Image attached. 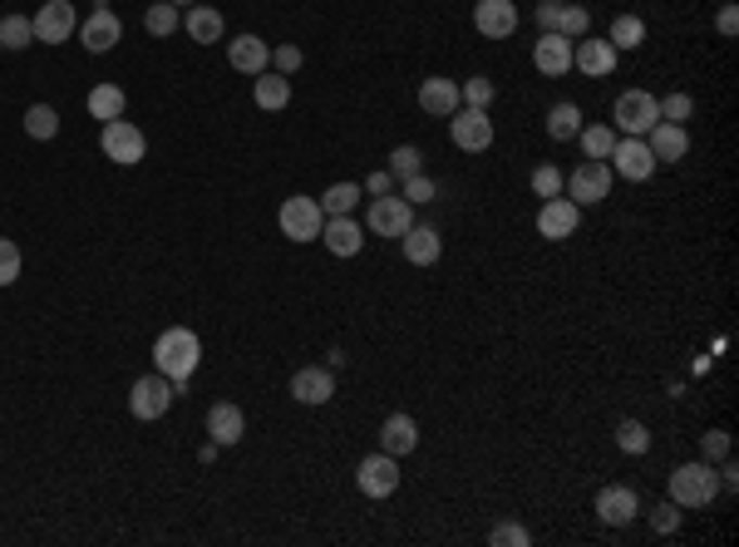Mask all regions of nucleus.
Wrapping results in <instances>:
<instances>
[{
    "label": "nucleus",
    "mask_w": 739,
    "mask_h": 547,
    "mask_svg": "<svg viewBox=\"0 0 739 547\" xmlns=\"http://www.w3.org/2000/svg\"><path fill=\"white\" fill-rule=\"evenodd\" d=\"M198 360H203L198 331H188V326L158 331V341H153V370L173 380V395H188V380L198 376Z\"/></svg>",
    "instance_id": "1"
},
{
    "label": "nucleus",
    "mask_w": 739,
    "mask_h": 547,
    "mask_svg": "<svg viewBox=\"0 0 739 547\" xmlns=\"http://www.w3.org/2000/svg\"><path fill=\"white\" fill-rule=\"evenodd\" d=\"M719 494V469L710 459H690L671 473V504L675 508H710Z\"/></svg>",
    "instance_id": "2"
},
{
    "label": "nucleus",
    "mask_w": 739,
    "mask_h": 547,
    "mask_svg": "<svg viewBox=\"0 0 739 547\" xmlns=\"http://www.w3.org/2000/svg\"><path fill=\"white\" fill-rule=\"evenodd\" d=\"M655 124H661V104H655L651 89H626V94H616V104H611V129L616 133L646 139Z\"/></svg>",
    "instance_id": "3"
},
{
    "label": "nucleus",
    "mask_w": 739,
    "mask_h": 547,
    "mask_svg": "<svg viewBox=\"0 0 739 547\" xmlns=\"http://www.w3.org/2000/svg\"><path fill=\"white\" fill-rule=\"evenodd\" d=\"M277 227H281V237H291V242H316V237H321V227H326L321 198L291 193L286 203L277 207Z\"/></svg>",
    "instance_id": "4"
},
{
    "label": "nucleus",
    "mask_w": 739,
    "mask_h": 547,
    "mask_svg": "<svg viewBox=\"0 0 739 547\" xmlns=\"http://www.w3.org/2000/svg\"><path fill=\"white\" fill-rule=\"evenodd\" d=\"M99 149H104L109 163L133 168V163H143V153H149V139H143V129L129 124V118H109L104 129H99Z\"/></svg>",
    "instance_id": "5"
},
{
    "label": "nucleus",
    "mask_w": 739,
    "mask_h": 547,
    "mask_svg": "<svg viewBox=\"0 0 739 547\" xmlns=\"http://www.w3.org/2000/svg\"><path fill=\"white\" fill-rule=\"evenodd\" d=\"M611 178H616V173H611L607 158H587V163H577V168L568 173L562 188H568V198L577 207H597V203H607L611 198Z\"/></svg>",
    "instance_id": "6"
},
{
    "label": "nucleus",
    "mask_w": 739,
    "mask_h": 547,
    "mask_svg": "<svg viewBox=\"0 0 739 547\" xmlns=\"http://www.w3.org/2000/svg\"><path fill=\"white\" fill-rule=\"evenodd\" d=\"M365 227L375 237H405L409 227H415V207L405 203L399 193H385V198H370V207H365Z\"/></svg>",
    "instance_id": "7"
},
{
    "label": "nucleus",
    "mask_w": 739,
    "mask_h": 547,
    "mask_svg": "<svg viewBox=\"0 0 739 547\" xmlns=\"http://www.w3.org/2000/svg\"><path fill=\"white\" fill-rule=\"evenodd\" d=\"M449 139H454V149H463V153L493 149V118H488V109L459 104V109L449 114Z\"/></svg>",
    "instance_id": "8"
},
{
    "label": "nucleus",
    "mask_w": 739,
    "mask_h": 547,
    "mask_svg": "<svg viewBox=\"0 0 739 547\" xmlns=\"http://www.w3.org/2000/svg\"><path fill=\"white\" fill-rule=\"evenodd\" d=\"M355 483H360L365 498H390L399 488V459L395 454H365L360 463H355Z\"/></svg>",
    "instance_id": "9"
},
{
    "label": "nucleus",
    "mask_w": 739,
    "mask_h": 547,
    "mask_svg": "<svg viewBox=\"0 0 739 547\" xmlns=\"http://www.w3.org/2000/svg\"><path fill=\"white\" fill-rule=\"evenodd\" d=\"M30 21H35V40L40 44H65V40H75V30H79V11L69 0H44Z\"/></svg>",
    "instance_id": "10"
},
{
    "label": "nucleus",
    "mask_w": 739,
    "mask_h": 547,
    "mask_svg": "<svg viewBox=\"0 0 739 547\" xmlns=\"http://www.w3.org/2000/svg\"><path fill=\"white\" fill-rule=\"evenodd\" d=\"M173 380L168 376H143V380H133V390H129V409H133V419H163L173 409Z\"/></svg>",
    "instance_id": "11"
},
{
    "label": "nucleus",
    "mask_w": 739,
    "mask_h": 547,
    "mask_svg": "<svg viewBox=\"0 0 739 547\" xmlns=\"http://www.w3.org/2000/svg\"><path fill=\"white\" fill-rule=\"evenodd\" d=\"M611 173H616V178H626V182H646L651 178L655 168H661V163L651 158V149H646V139H616V149H611Z\"/></svg>",
    "instance_id": "12"
},
{
    "label": "nucleus",
    "mask_w": 739,
    "mask_h": 547,
    "mask_svg": "<svg viewBox=\"0 0 739 547\" xmlns=\"http://www.w3.org/2000/svg\"><path fill=\"white\" fill-rule=\"evenodd\" d=\"M473 30H479L483 40H513L518 5L513 0H473Z\"/></svg>",
    "instance_id": "13"
},
{
    "label": "nucleus",
    "mask_w": 739,
    "mask_h": 547,
    "mask_svg": "<svg viewBox=\"0 0 739 547\" xmlns=\"http://www.w3.org/2000/svg\"><path fill=\"white\" fill-rule=\"evenodd\" d=\"M577 222H582V207L562 193L537 207V237H547V242H568V237L577 232Z\"/></svg>",
    "instance_id": "14"
},
{
    "label": "nucleus",
    "mask_w": 739,
    "mask_h": 547,
    "mask_svg": "<svg viewBox=\"0 0 739 547\" xmlns=\"http://www.w3.org/2000/svg\"><path fill=\"white\" fill-rule=\"evenodd\" d=\"M597 518L607 527H626L641 518V498H636V488H626V483H607L597 494Z\"/></svg>",
    "instance_id": "15"
},
{
    "label": "nucleus",
    "mask_w": 739,
    "mask_h": 547,
    "mask_svg": "<svg viewBox=\"0 0 739 547\" xmlns=\"http://www.w3.org/2000/svg\"><path fill=\"white\" fill-rule=\"evenodd\" d=\"M572 69H582L587 79H607L611 69H616V50H611V40H597V35L572 40Z\"/></svg>",
    "instance_id": "16"
},
{
    "label": "nucleus",
    "mask_w": 739,
    "mask_h": 547,
    "mask_svg": "<svg viewBox=\"0 0 739 547\" xmlns=\"http://www.w3.org/2000/svg\"><path fill=\"white\" fill-rule=\"evenodd\" d=\"M227 65H232L237 75L257 79L262 69H271V44L262 40V35H237V40H227Z\"/></svg>",
    "instance_id": "17"
},
{
    "label": "nucleus",
    "mask_w": 739,
    "mask_h": 547,
    "mask_svg": "<svg viewBox=\"0 0 739 547\" xmlns=\"http://www.w3.org/2000/svg\"><path fill=\"white\" fill-rule=\"evenodd\" d=\"M79 40H85L89 54H109L118 40H124V21H118L109 5H94V15L79 25Z\"/></svg>",
    "instance_id": "18"
},
{
    "label": "nucleus",
    "mask_w": 739,
    "mask_h": 547,
    "mask_svg": "<svg viewBox=\"0 0 739 547\" xmlns=\"http://www.w3.org/2000/svg\"><path fill=\"white\" fill-rule=\"evenodd\" d=\"M533 65H537V75H547V79L568 75L572 69V40L568 35H558V30H543L537 35V44H533Z\"/></svg>",
    "instance_id": "19"
},
{
    "label": "nucleus",
    "mask_w": 739,
    "mask_h": 547,
    "mask_svg": "<svg viewBox=\"0 0 739 547\" xmlns=\"http://www.w3.org/2000/svg\"><path fill=\"white\" fill-rule=\"evenodd\" d=\"M291 399H296V405H331L335 399V376L326 370V365H306V370L291 376Z\"/></svg>",
    "instance_id": "20"
},
{
    "label": "nucleus",
    "mask_w": 739,
    "mask_h": 547,
    "mask_svg": "<svg viewBox=\"0 0 739 547\" xmlns=\"http://www.w3.org/2000/svg\"><path fill=\"white\" fill-rule=\"evenodd\" d=\"M321 242L331 247V257H360V247H365V227L355 222V213H351V217H326Z\"/></svg>",
    "instance_id": "21"
},
{
    "label": "nucleus",
    "mask_w": 739,
    "mask_h": 547,
    "mask_svg": "<svg viewBox=\"0 0 739 547\" xmlns=\"http://www.w3.org/2000/svg\"><path fill=\"white\" fill-rule=\"evenodd\" d=\"M646 149H651V158L655 163H680L690 153V133H686V124H655L651 133H646Z\"/></svg>",
    "instance_id": "22"
},
{
    "label": "nucleus",
    "mask_w": 739,
    "mask_h": 547,
    "mask_svg": "<svg viewBox=\"0 0 739 547\" xmlns=\"http://www.w3.org/2000/svg\"><path fill=\"white\" fill-rule=\"evenodd\" d=\"M242 434H246V415L237 405H213L207 409V440L217 444V449H232V444H242Z\"/></svg>",
    "instance_id": "23"
},
{
    "label": "nucleus",
    "mask_w": 739,
    "mask_h": 547,
    "mask_svg": "<svg viewBox=\"0 0 739 547\" xmlns=\"http://www.w3.org/2000/svg\"><path fill=\"white\" fill-rule=\"evenodd\" d=\"M459 79H444V75H429L424 85H419V109L434 118H449L454 109H459Z\"/></svg>",
    "instance_id": "24"
},
{
    "label": "nucleus",
    "mask_w": 739,
    "mask_h": 547,
    "mask_svg": "<svg viewBox=\"0 0 739 547\" xmlns=\"http://www.w3.org/2000/svg\"><path fill=\"white\" fill-rule=\"evenodd\" d=\"M399 247H405V262L409 267H434V262L444 257V237L434 232V227H409L405 237H399Z\"/></svg>",
    "instance_id": "25"
},
{
    "label": "nucleus",
    "mask_w": 739,
    "mask_h": 547,
    "mask_svg": "<svg viewBox=\"0 0 739 547\" xmlns=\"http://www.w3.org/2000/svg\"><path fill=\"white\" fill-rule=\"evenodd\" d=\"M380 449L395 454V459H405V454L419 449V424L409 415H390L385 424H380Z\"/></svg>",
    "instance_id": "26"
},
{
    "label": "nucleus",
    "mask_w": 739,
    "mask_h": 547,
    "mask_svg": "<svg viewBox=\"0 0 739 547\" xmlns=\"http://www.w3.org/2000/svg\"><path fill=\"white\" fill-rule=\"evenodd\" d=\"M182 30L193 35L198 44H217L227 35V25H222V15L213 11V5H188V15H182Z\"/></svg>",
    "instance_id": "27"
},
{
    "label": "nucleus",
    "mask_w": 739,
    "mask_h": 547,
    "mask_svg": "<svg viewBox=\"0 0 739 547\" xmlns=\"http://www.w3.org/2000/svg\"><path fill=\"white\" fill-rule=\"evenodd\" d=\"M252 99H257V109H267V114H281V109L291 104V79L277 75V69H262Z\"/></svg>",
    "instance_id": "28"
},
{
    "label": "nucleus",
    "mask_w": 739,
    "mask_h": 547,
    "mask_svg": "<svg viewBox=\"0 0 739 547\" xmlns=\"http://www.w3.org/2000/svg\"><path fill=\"white\" fill-rule=\"evenodd\" d=\"M582 129V109L572 104V99H558V104L547 109V133H552V143H572Z\"/></svg>",
    "instance_id": "29"
},
{
    "label": "nucleus",
    "mask_w": 739,
    "mask_h": 547,
    "mask_svg": "<svg viewBox=\"0 0 739 547\" xmlns=\"http://www.w3.org/2000/svg\"><path fill=\"white\" fill-rule=\"evenodd\" d=\"M124 109H129V94H124L118 85H94V89H89V114H94L99 124L124 118Z\"/></svg>",
    "instance_id": "30"
},
{
    "label": "nucleus",
    "mask_w": 739,
    "mask_h": 547,
    "mask_svg": "<svg viewBox=\"0 0 739 547\" xmlns=\"http://www.w3.org/2000/svg\"><path fill=\"white\" fill-rule=\"evenodd\" d=\"M607 40H611V50L622 54V50H641L646 44V21L641 15H616L611 21V30H607Z\"/></svg>",
    "instance_id": "31"
},
{
    "label": "nucleus",
    "mask_w": 739,
    "mask_h": 547,
    "mask_svg": "<svg viewBox=\"0 0 739 547\" xmlns=\"http://www.w3.org/2000/svg\"><path fill=\"white\" fill-rule=\"evenodd\" d=\"M616 139H622V133L611 129V124H582V129H577V143H582V153H587V158H611Z\"/></svg>",
    "instance_id": "32"
},
{
    "label": "nucleus",
    "mask_w": 739,
    "mask_h": 547,
    "mask_svg": "<svg viewBox=\"0 0 739 547\" xmlns=\"http://www.w3.org/2000/svg\"><path fill=\"white\" fill-rule=\"evenodd\" d=\"M360 198H365V188H355V182H331V188L321 193V213L326 217H351Z\"/></svg>",
    "instance_id": "33"
},
{
    "label": "nucleus",
    "mask_w": 739,
    "mask_h": 547,
    "mask_svg": "<svg viewBox=\"0 0 739 547\" xmlns=\"http://www.w3.org/2000/svg\"><path fill=\"white\" fill-rule=\"evenodd\" d=\"M616 449L636 454V459H641V454H651V430H646L641 419H622V424H616Z\"/></svg>",
    "instance_id": "34"
},
{
    "label": "nucleus",
    "mask_w": 739,
    "mask_h": 547,
    "mask_svg": "<svg viewBox=\"0 0 739 547\" xmlns=\"http://www.w3.org/2000/svg\"><path fill=\"white\" fill-rule=\"evenodd\" d=\"M35 40V21L30 15H5V21H0V50H25V44Z\"/></svg>",
    "instance_id": "35"
},
{
    "label": "nucleus",
    "mask_w": 739,
    "mask_h": 547,
    "mask_svg": "<svg viewBox=\"0 0 739 547\" xmlns=\"http://www.w3.org/2000/svg\"><path fill=\"white\" fill-rule=\"evenodd\" d=\"M25 133H30V139H40V143H50L54 133H60V114H54L50 104H30V109H25Z\"/></svg>",
    "instance_id": "36"
},
{
    "label": "nucleus",
    "mask_w": 739,
    "mask_h": 547,
    "mask_svg": "<svg viewBox=\"0 0 739 547\" xmlns=\"http://www.w3.org/2000/svg\"><path fill=\"white\" fill-rule=\"evenodd\" d=\"M178 25H182V11L173 5V0H158V5H149V15H143V30L158 35V40L163 35H173Z\"/></svg>",
    "instance_id": "37"
},
{
    "label": "nucleus",
    "mask_w": 739,
    "mask_h": 547,
    "mask_svg": "<svg viewBox=\"0 0 739 547\" xmlns=\"http://www.w3.org/2000/svg\"><path fill=\"white\" fill-rule=\"evenodd\" d=\"M385 173H390V178H399V182L415 178V173H424V153H419L415 143H399V149L390 153V168Z\"/></svg>",
    "instance_id": "38"
},
{
    "label": "nucleus",
    "mask_w": 739,
    "mask_h": 547,
    "mask_svg": "<svg viewBox=\"0 0 739 547\" xmlns=\"http://www.w3.org/2000/svg\"><path fill=\"white\" fill-rule=\"evenodd\" d=\"M558 35H568V40H582V35H591V15H587V5H572V0H562Z\"/></svg>",
    "instance_id": "39"
},
{
    "label": "nucleus",
    "mask_w": 739,
    "mask_h": 547,
    "mask_svg": "<svg viewBox=\"0 0 739 547\" xmlns=\"http://www.w3.org/2000/svg\"><path fill=\"white\" fill-rule=\"evenodd\" d=\"M399 198H405L409 207H424V203H434V198H439V182L424 178V173H415V178L399 182Z\"/></svg>",
    "instance_id": "40"
},
{
    "label": "nucleus",
    "mask_w": 739,
    "mask_h": 547,
    "mask_svg": "<svg viewBox=\"0 0 739 547\" xmlns=\"http://www.w3.org/2000/svg\"><path fill=\"white\" fill-rule=\"evenodd\" d=\"M493 94H498V89H493L488 75H473V79H463V85H459V99H463L469 109H488Z\"/></svg>",
    "instance_id": "41"
},
{
    "label": "nucleus",
    "mask_w": 739,
    "mask_h": 547,
    "mask_svg": "<svg viewBox=\"0 0 739 547\" xmlns=\"http://www.w3.org/2000/svg\"><path fill=\"white\" fill-rule=\"evenodd\" d=\"M21 267H25L21 247H15L11 237H0V287H15V281H21Z\"/></svg>",
    "instance_id": "42"
},
{
    "label": "nucleus",
    "mask_w": 739,
    "mask_h": 547,
    "mask_svg": "<svg viewBox=\"0 0 739 547\" xmlns=\"http://www.w3.org/2000/svg\"><path fill=\"white\" fill-rule=\"evenodd\" d=\"M655 104H661V118H665V124H686V118L696 114V99L680 94V89H675V94H665V99H655Z\"/></svg>",
    "instance_id": "43"
},
{
    "label": "nucleus",
    "mask_w": 739,
    "mask_h": 547,
    "mask_svg": "<svg viewBox=\"0 0 739 547\" xmlns=\"http://www.w3.org/2000/svg\"><path fill=\"white\" fill-rule=\"evenodd\" d=\"M527 182H533V193L547 203V198H558V193H562V182H568V178H562V173L552 168V163H543V168H533V178H527Z\"/></svg>",
    "instance_id": "44"
},
{
    "label": "nucleus",
    "mask_w": 739,
    "mask_h": 547,
    "mask_svg": "<svg viewBox=\"0 0 739 547\" xmlns=\"http://www.w3.org/2000/svg\"><path fill=\"white\" fill-rule=\"evenodd\" d=\"M488 543H493V547H527V543H533V533H527L523 523H498V527L488 533Z\"/></svg>",
    "instance_id": "45"
},
{
    "label": "nucleus",
    "mask_w": 739,
    "mask_h": 547,
    "mask_svg": "<svg viewBox=\"0 0 739 547\" xmlns=\"http://www.w3.org/2000/svg\"><path fill=\"white\" fill-rule=\"evenodd\" d=\"M700 459H710V463L729 459V434H725V430H710V434H700Z\"/></svg>",
    "instance_id": "46"
},
{
    "label": "nucleus",
    "mask_w": 739,
    "mask_h": 547,
    "mask_svg": "<svg viewBox=\"0 0 739 547\" xmlns=\"http://www.w3.org/2000/svg\"><path fill=\"white\" fill-rule=\"evenodd\" d=\"M651 527H655L661 537L675 533V527H680V508H675L671 498H665V504H655V508H651Z\"/></svg>",
    "instance_id": "47"
},
{
    "label": "nucleus",
    "mask_w": 739,
    "mask_h": 547,
    "mask_svg": "<svg viewBox=\"0 0 739 547\" xmlns=\"http://www.w3.org/2000/svg\"><path fill=\"white\" fill-rule=\"evenodd\" d=\"M301 60H306V54H301V44H277V54H271V65H277V75H296Z\"/></svg>",
    "instance_id": "48"
},
{
    "label": "nucleus",
    "mask_w": 739,
    "mask_h": 547,
    "mask_svg": "<svg viewBox=\"0 0 739 547\" xmlns=\"http://www.w3.org/2000/svg\"><path fill=\"white\" fill-rule=\"evenodd\" d=\"M562 0H537V30H558Z\"/></svg>",
    "instance_id": "49"
},
{
    "label": "nucleus",
    "mask_w": 739,
    "mask_h": 547,
    "mask_svg": "<svg viewBox=\"0 0 739 547\" xmlns=\"http://www.w3.org/2000/svg\"><path fill=\"white\" fill-rule=\"evenodd\" d=\"M365 193H370V198L395 193V178H390V173H370V178H365Z\"/></svg>",
    "instance_id": "50"
},
{
    "label": "nucleus",
    "mask_w": 739,
    "mask_h": 547,
    "mask_svg": "<svg viewBox=\"0 0 739 547\" xmlns=\"http://www.w3.org/2000/svg\"><path fill=\"white\" fill-rule=\"evenodd\" d=\"M715 30L725 35V40H735V30H739V11H735V5H725V11L715 15Z\"/></svg>",
    "instance_id": "51"
},
{
    "label": "nucleus",
    "mask_w": 739,
    "mask_h": 547,
    "mask_svg": "<svg viewBox=\"0 0 739 547\" xmlns=\"http://www.w3.org/2000/svg\"><path fill=\"white\" fill-rule=\"evenodd\" d=\"M173 5H178V11H182V5H198V0H173Z\"/></svg>",
    "instance_id": "52"
}]
</instances>
